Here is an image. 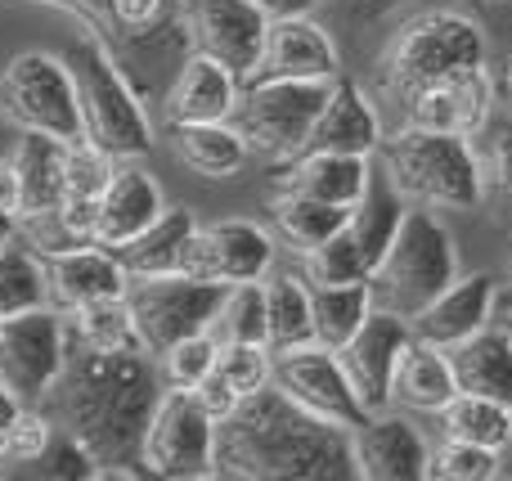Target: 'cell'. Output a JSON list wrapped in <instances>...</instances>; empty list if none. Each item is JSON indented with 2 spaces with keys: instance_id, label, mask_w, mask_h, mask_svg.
<instances>
[{
  "instance_id": "obj_36",
  "label": "cell",
  "mask_w": 512,
  "mask_h": 481,
  "mask_svg": "<svg viewBox=\"0 0 512 481\" xmlns=\"http://www.w3.org/2000/svg\"><path fill=\"white\" fill-rule=\"evenodd\" d=\"M436 419H441V437L468 441V446H486V450L512 446V410L499 401H490V396L459 392Z\"/></svg>"
},
{
  "instance_id": "obj_33",
  "label": "cell",
  "mask_w": 512,
  "mask_h": 481,
  "mask_svg": "<svg viewBox=\"0 0 512 481\" xmlns=\"http://www.w3.org/2000/svg\"><path fill=\"white\" fill-rule=\"evenodd\" d=\"M261 284H265V347L288 351L315 342L306 275H265Z\"/></svg>"
},
{
  "instance_id": "obj_11",
  "label": "cell",
  "mask_w": 512,
  "mask_h": 481,
  "mask_svg": "<svg viewBox=\"0 0 512 481\" xmlns=\"http://www.w3.org/2000/svg\"><path fill=\"white\" fill-rule=\"evenodd\" d=\"M68 360V315L41 306V311L0 320V387L18 405L36 410L45 405L50 387L59 383Z\"/></svg>"
},
{
  "instance_id": "obj_40",
  "label": "cell",
  "mask_w": 512,
  "mask_h": 481,
  "mask_svg": "<svg viewBox=\"0 0 512 481\" xmlns=\"http://www.w3.org/2000/svg\"><path fill=\"white\" fill-rule=\"evenodd\" d=\"M216 378L230 387L239 401H248L252 392L270 387V374H274V351L265 342H221L216 351Z\"/></svg>"
},
{
  "instance_id": "obj_43",
  "label": "cell",
  "mask_w": 512,
  "mask_h": 481,
  "mask_svg": "<svg viewBox=\"0 0 512 481\" xmlns=\"http://www.w3.org/2000/svg\"><path fill=\"white\" fill-rule=\"evenodd\" d=\"M50 432H54V423H50V414L36 405V410H18V419H14V428H9V437H5V446H0V477L9 473V464H36L41 459V450H45V441H50Z\"/></svg>"
},
{
  "instance_id": "obj_18",
  "label": "cell",
  "mask_w": 512,
  "mask_h": 481,
  "mask_svg": "<svg viewBox=\"0 0 512 481\" xmlns=\"http://www.w3.org/2000/svg\"><path fill=\"white\" fill-rule=\"evenodd\" d=\"M409 338H414V333H409V320L373 306L369 320L355 329V338L337 351L355 396H360V405L369 414L391 405V374H396V360H400V351H405Z\"/></svg>"
},
{
  "instance_id": "obj_37",
  "label": "cell",
  "mask_w": 512,
  "mask_h": 481,
  "mask_svg": "<svg viewBox=\"0 0 512 481\" xmlns=\"http://www.w3.org/2000/svg\"><path fill=\"white\" fill-rule=\"evenodd\" d=\"M216 342H265V284L248 279V284H230L216 306L212 320Z\"/></svg>"
},
{
  "instance_id": "obj_6",
  "label": "cell",
  "mask_w": 512,
  "mask_h": 481,
  "mask_svg": "<svg viewBox=\"0 0 512 481\" xmlns=\"http://www.w3.org/2000/svg\"><path fill=\"white\" fill-rule=\"evenodd\" d=\"M477 68H490V45L477 18L459 14V9H427V14L409 18L382 54V77L396 95Z\"/></svg>"
},
{
  "instance_id": "obj_32",
  "label": "cell",
  "mask_w": 512,
  "mask_h": 481,
  "mask_svg": "<svg viewBox=\"0 0 512 481\" xmlns=\"http://www.w3.org/2000/svg\"><path fill=\"white\" fill-rule=\"evenodd\" d=\"M373 311V288L369 279L360 284H310V324H315V342L328 351H342L355 338Z\"/></svg>"
},
{
  "instance_id": "obj_4",
  "label": "cell",
  "mask_w": 512,
  "mask_h": 481,
  "mask_svg": "<svg viewBox=\"0 0 512 481\" xmlns=\"http://www.w3.org/2000/svg\"><path fill=\"white\" fill-rule=\"evenodd\" d=\"M382 171L405 194V203L445 207V212H477L486 198V167L468 135L400 126L382 135Z\"/></svg>"
},
{
  "instance_id": "obj_5",
  "label": "cell",
  "mask_w": 512,
  "mask_h": 481,
  "mask_svg": "<svg viewBox=\"0 0 512 481\" xmlns=\"http://www.w3.org/2000/svg\"><path fill=\"white\" fill-rule=\"evenodd\" d=\"M454 275H459V248H454L450 225L423 203L405 207V221H400L387 257L369 275L373 306L400 315V320H414Z\"/></svg>"
},
{
  "instance_id": "obj_3",
  "label": "cell",
  "mask_w": 512,
  "mask_h": 481,
  "mask_svg": "<svg viewBox=\"0 0 512 481\" xmlns=\"http://www.w3.org/2000/svg\"><path fill=\"white\" fill-rule=\"evenodd\" d=\"M63 59H68L72 77H77L86 140L99 144L108 158H144V153L153 149V122H149L140 86H135L131 72L122 68L113 45H108L104 36L77 27V36H72Z\"/></svg>"
},
{
  "instance_id": "obj_41",
  "label": "cell",
  "mask_w": 512,
  "mask_h": 481,
  "mask_svg": "<svg viewBox=\"0 0 512 481\" xmlns=\"http://www.w3.org/2000/svg\"><path fill=\"white\" fill-rule=\"evenodd\" d=\"M216 351H221V342L212 338V329H207V333H194V338L171 342L162 356H153V360H158L162 387H189V392H194V387L203 383L207 374H212Z\"/></svg>"
},
{
  "instance_id": "obj_12",
  "label": "cell",
  "mask_w": 512,
  "mask_h": 481,
  "mask_svg": "<svg viewBox=\"0 0 512 481\" xmlns=\"http://www.w3.org/2000/svg\"><path fill=\"white\" fill-rule=\"evenodd\" d=\"M180 27L194 54H207L248 81L270 18L256 0H180Z\"/></svg>"
},
{
  "instance_id": "obj_7",
  "label": "cell",
  "mask_w": 512,
  "mask_h": 481,
  "mask_svg": "<svg viewBox=\"0 0 512 481\" xmlns=\"http://www.w3.org/2000/svg\"><path fill=\"white\" fill-rule=\"evenodd\" d=\"M0 117H9L18 131H41L63 144L86 140L77 77H72L68 59L50 50L14 54L0 72Z\"/></svg>"
},
{
  "instance_id": "obj_23",
  "label": "cell",
  "mask_w": 512,
  "mask_h": 481,
  "mask_svg": "<svg viewBox=\"0 0 512 481\" xmlns=\"http://www.w3.org/2000/svg\"><path fill=\"white\" fill-rule=\"evenodd\" d=\"M369 180H373V158L301 149L297 158L279 162L274 185L288 189V194H306V198H319V203H333V207H346V212H351V207L364 198Z\"/></svg>"
},
{
  "instance_id": "obj_2",
  "label": "cell",
  "mask_w": 512,
  "mask_h": 481,
  "mask_svg": "<svg viewBox=\"0 0 512 481\" xmlns=\"http://www.w3.org/2000/svg\"><path fill=\"white\" fill-rule=\"evenodd\" d=\"M216 477L234 481H351V428L261 387L216 423Z\"/></svg>"
},
{
  "instance_id": "obj_19",
  "label": "cell",
  "mask_w": 512,
  "mask_h": 481,
  "mask_svg": "<svg viewBox=\"0 0 512 481\" xmlns=\"http://www.w3.org/2000/svg\"><path fill=\"white\" fill-rule=\"evenodd\" d=\"M243 95V77L225 63L207 59V54H185L176 77L162 90V122L185 126V122H230Z\"/></svg>"
},
{
  "instance_id": "obj_20",
  "label": "cell",
  "mask_w": 512,
  "mask_h": 481,
  "mask_svg": "<svg viewBox=\"0 0 512 481\" xmlns=\"http://www.w3.org/2000/svg\"><path fill=\"white\" fill-rule=\"evenodd\" d=\"M45 257V279H50V306L54 311H77L99 297H122L126 293V270L113 248L104 243H72L59 252H41Z\"/></svg>"
},
{
  "instance_id": "obj_9",
  "label": "cell",
  "mask_w": 512,
  "mask_h": 481,
  "mask_svg": "<svg viewBox=\"0 0 512 481\" xmlns=\"http://www.w3.org/2000/svg\"><path fill=\"white\" fill-rule=\"evenodd\" d=\"M140 468L162 481H203L216 477V419L198 392L162 387L153 419L144 428Z\"/></svg>"
},
{
  "instance_id": "obj_46",
  "label": "cell",
  "mask_w": 512,
  "mask_h": 481,
  "mask_svg": "<svg viewBox=\"0 0 512 481\" xmlns=\"http://www.w3.org/2000/svg\"><path fill=\"white\" fill-rule=\"evenodd\" d=\"M265 9V18H297V14H315L319 0H256Z\"/></svg>"
},
{
  "instance_id": "obj_15",
  "label": "cell",
  "mask_w": 512,
  "mask_h": 481,
  "mask_svg": "<svg viewBox=\"0 0 512 481\" xmlns=\"http://www.w3.org/2000/svg\"><path fill=\"white\" fill-rule=\"evenodd\" d=\"M427 437L418 432L414 414L373 410L351 428V455L360 481H427Z\"/></svg>"
},
{
  "instance_id": "obj_21",
  "label": "cell",
  "mask_w": 512,
  "mask_h": 481,
  "mask_svg": "<svg viewBox=\"0 0 512 481\" xmlns=\"http://www.w3.org/2000/svg\"><path fill=\"white\" fill-rule=\"evenodd\" d=\"M167 207L162 198V185L149 176L140 158H117L113 176H108L104 194H99V216H95V243L104 248H122L126 239L153 225Z\"/></svg>"
},
{
  "instance_id": "obj_14",
  "label": "cell",
  "mask_w": 512,
  "mask_h": 481,
  "mask_svg": "<svg viewBox=\"0 0 512 481\" xmlns=\"http://www.w3.org/2000/svg\"><path fill=\"white\" fill-rule=\"evenodd\" d=\"M180 270L207 284H248L274 270V239L256 221L230 216V221L198 225L185 243Z\"/></svg>"
},
{
  "instance_id": "obj_54",
  "label": "cell",
  "mask_w": 512,
  "mask_h": 481,
  "mask_svg": "<svg viewBox=\"0 0 512 481\" xmlns=\"http://www.w3.org/2000/svg\"><path fill=\"white\" fill-rule=\"evenodd\" d=\"M508 257H512V243H508Z\"/></svg>"
},
{
  "instance_id": "obj_25",
  "label": "cell",
  "mask_w": 512,
  "mask_h": 481,
  "mask_svg": "<svg viewBox=\"0 0 512 481\" xmlns=\"http://www.w3.org/2000/svg\"><path fill=\"white\" fill-rule=\"evenodd\" d=\"M454 396H459V383H454L450 351L409 338L396 360V374H391V405L405 414H441Z\"/></svg>"
},
{
  "instance_id": "obj_45",
  "label": "cell",
  "mask_w": 512,
  "mask_h": 481,
  "mask_svg": "<svg viewBox=\"0 0 512 481\" xmlns=\"http://www.w3.org/2000/svg\"><path fill=\"white\" fill-rule=\"evenodd\" d=\"M0 216H9V221L23 216V185H18V171L9 158H0Z\"/></svg>"
},
{
  "instance_id": "obj_35",
  "label": "cell",
  "mask_w": 512,
  "mask_h": 481,
  "mask_svg": "<svg viewBox=\"0 0 512 481\" xmlns=\"http://www.w3.org/2000/svg\"><path fill=\"white\" fill-rule=\"evenodd\" d=\"M346 216H351L346 207L319 203V198H306V194H288V189H279V194L270 198L274 234H279L292 252H310L324 239H333L346 225Z\"/></svg>"
},
{
  "instance_id": "obj_31",
  "label": "cell",
  "mask_w": 512,
  "mask_h": 481,
  "mask_svg": "<svg viewBox=\"0 0 512 481\" xmlns=\"http://www.w3.org/2000/svg\"><path fill=\"white\" fill-rule=\"evenodd\" d=\"M41 306H50L45 257L14 230L5 243H0V320L41 311Z\"/></svg>"
},
{
  "instance_id": "obj_44",
  "label": "cell",
  "mask_w": 512,
  "mask_h": 481,
  "mask_svg": "<svg viewBox=\"0 0 512 481\" xmlns=\"http://www.w3.org/2000/svg\"><path fill=\"white\" fill-rule=\"evenodd\" d=\"M486 131H490V126H486ZM481 167H486V180H495L499 194L512 198V117H508V122H499L495 131H490Z\"/></svg>"
},
{
  "instance_id": "obj_17",
  "label": "cell",
  "mask_w": 512,
  "mask_h": 481,
  "mask_svg": "<svg viewBox=\"0 0 512 481\" xmlns=\"http://www.w3.org/2000/svg\"><path fill=\"white\" fill-rule=\"evenodd\" d=\"M252 77L337 81V77H342V50H337V41L328 36V27L315 23V14L270 18V27H265V45H261V59H256Z\"/></svg>"
},
{
  "instance_id": "obj_49",
  "label": "cell",
  "mask_w": 512,
  "mask_h": 481,
  "mask_svg": "<svg viewBox=\"0 0 512 481\" xmlns=\"http://www.w3.org/2000/svg\"><path fill=\"white\" fill-rule=\"evenodd\" d=\"M18 410H23V405H18V401H14V396H9V392H5V387H0V446H5V437H9V428H14Z\"/></svg>"
},
{
  "instance_id": "obj_34",
  "label": "cell",
  "mask_w": 512,
  "mask_h": 481,
  "mask_svg": "<svg viewBox=\"0 0 512 481\" xmlns=\"http://www.w3.org/2000/svg\"><path fill=\"white\" fill-rule=\"evenodd\" d=\"M68 338L86 351H104V356H117V351H144L140 329H135V315L122 297H99V302H86L77 311H68Z\"/></svg>"
},
{
  "instance_id": "obj_1",
  "label": "cell",
  "mask_w": 512,
  "mask_h": 481,
  "mask_svg": "<svg viewBox=\"0 0 512 481\" xmlns=\"http://www.w3.org/2000/svg\"><path fill=\"white\" fill-rule=\"evenodd\" d=\"M162 396L158 360L149 351H86L68 338L59 383L50 387L41 410L54 428H68L95 455L99 477L126 481L140 477L144 428L153 419V405Z\"/></svg>"
},
{
  "instance_id": "obj_39",
  "label": "cell",
  "mask_w": 512,
  "mask_h": 481,
  "mask_svg": "<svg viewBox=\"0 0 512 481\" xmlns=\"http://www.w3.org/2000/svg\"><path fill=\"white\" fill-rule=\"evenodd\" d=\"M504 477V450L468 446V441L441 437L427 450V481H495Z\"/></svg>"
},
{
  "instance_id": "obj_22",
  "label": "cell",
  "mask_w": 512,
  "mask_h": 481,
  "mask_svg": "<svg viewBox=\"0 0 512 481\" xmlns=\"http://www.w3.org/2000/svg\"><path fill=\"white\" fill-rule=\"evenodd\" d=\"M495 320V279L472 270V275H454L423 311L409 320V333L436 347H454V342L472 338L477 329Z\"/></svg>"
},
{
  "instance_id": "obj_50",
  "label": "cell",
  "mask_w": 512,
  "mask_h": 481,
  "mask_svg": "<svg viewBox=\"0 0 512 481\" xmlns=\"http://www.w3.org/2000/svg\"><path fill=\"white\" fill-rule=\"evenodd\" d=\"M495 320H512V284L495 288Z\"/></svg>"
},
{
  "instance_id": "obj_52",
  "label": "cell",
  "mask_w": 512,
  "mask_h": 481,
  "mask_svg": "<svg viewBox=\"0 0 512 481\" xmlns=\"http://www.w3.org/2000/svg\"><path fill=\"white\" fill-rule=\"evenodd\" d=\"M14 230H18V221H9V216H0V243H5Z\"/></svg>"
},
{
  "instance_id": "obj_26",
  "label": "cell",
  "mask_w": 512,
  "mask_h": 481,
  "mask_svg": "<svg viewBox=\"0 0 512 481\" xmlns=\"http://www.w3.org/2000/svg\"><path fill=\"white\" fill-rule=\"evenodd\" d=\"M445 351H450L459 392L490 396V401L512 410V342H508L504 324L490 320L486 329H477L472 338L454 342V347H445Z\"/></svg>"
},
{
  "instance_id": "obj_27",
  "label": "cell",
  "mask_w": 512,
  "mask_h": 481,
  "mask_svg": "<svg viewBox=\"0 0 512 481\" xmlns=\"http://www.w3.org/2000/svg\"><path fill=\"white\" fill-rule=\"evenodd\" d=\"M171 153L185 162L194 176L207 180H230L243 171V162L252 158L248 140L239 135L234 122H185V126H167Z\"/></svg>"
},
{
  "instance_id": "obj_42",
  "label": "cell",
  "mask_w": 512,
  "mask_h": 481,
  "mask_svg": "<svg viewBox=\"0 0 512 481\" xmlns=\"http://www.w3.org/2000/svg\"><path fill=\"white\" fill-rule=\"evenodd\" d=\"M36 477H50V481H95L99 464L95 455L86 450V441H77L68 428H54L50 441H45L41 459H36Z\"/></svg>"
},
{
  "instance_id": "obj_51",
  "label": "cell",
  "mask_w": 512,
  "mask_h": 481,
  "mask_svg": "<svg viewBox=\"0 0 512 481\" xmlns=\"http://www.w3.org/2000/svg\"><path fill=\"white\" fill-rule=\"evenodd\" d=\"M18 140V126L9 122V117H0V158H9V149H14Z\"/></svg>"
},
{
  "instance_id": "obj_47",
  "label": "cell",
  "mask_w": 512,
  "mask_h": 481,
  "mask_svg": "<svg viewBox=\"0 0 512 481\" xmlns=\"http://www.w3.org/2000/svg\"><path fill=\"white\" fill-rule=\"evenodd\" d=\"M405 0H346V14H355V18H382V14H391V9H400Z\"/></svg>"
},
{
  "instance_id": "obj_29",
  "label": "cell",
  "mask_w": 512,
  "mask_h": 481,
  "mask_svg": "<svg viewBox=\"0 0 512 481\" xmlns=\"http://www.w3.org/2000/svg\"><path fill=\"white\" fill-rule=\"evenodd\" d=\"M198 230V216L189 207H162V216L153 225H144L135 239H126L117 252L126 275H171L180 270V257H185L189 234Z\"/></svg>"
},
{
  "instance_id": "obj_28",
  "label": "cell",
  "mask_w": 512,
  "mask_h": 481,
  "mask_svg": "<svg viewBox=\"0 0 512 481\" xmlns=\"http://www.w3.org/2000/svg\"><path fill=\"white\" fill-rule=\"evenodd\" d=\"M9 162L18 171V185H23V216L50 212L63 198V162H68V144L54 140L41 131H18ZM18 216V221H23Z\"/></svg>"
},
{
  "instance_id": "obj_10",
  "label": "cell",
  "mask_w": 512,
  "mask_h": 481,
  "mask_svg": "<svg viewBox=\"0 0 512 481\" xmlns=\"http://www.w3.org/2000/svg\"><path fill=\"white\" fill-rule=\"evenodd\" d=\"M225 288L230 284H207V279H194V275H185V270L126 279V306H131V315H135L144 351L162 356L171 342L207 333L216 320V306H221Z\"/></svg>"
},
{
  "instance_id": "obj_53",
  "label": "cell",
  "mask_w": 512,
  "mask_h": 481,
  "mask_svg": "<svg viewBox=\"0 0 512 481\" xmlns=\"http://www.w3.org/2000/svg\"><path fill=\"white\" fill-rule=\"evenodd\" d=\"M499 324H504V333H508V342H512V320H499Z\"/></svg>"
},
{
  "instance_id": "obj_48",
  "label": "cell",
  "mask_w": 512,
  "mask_h": 481,
  "mask_svg": "<svg viewBox=\"0 0 512 481\" xmlns=\"http://www.w3.org/2000/svg\"><path fill=\"white\" fill-rule=\"evenodd\" d=\"M490 77H495V95H499V104H508L512 108V54L499 68H490Z\"/></svg>"
},
{
  "instance_id": "obj_38",
  "label": "cell",
  "mask_w": 512,
  "mask_h": 481,
  "mask_svg": "<svg viewBox=\"0 0 512 481\" xmlns=\"http://www.w3.org/2000/svg\"><path fill=\"white\" fill-rule=\"evenodd\" d=\"M301 275H306V284H360L373 270H369V261H364L360 243H355L351 230L342 225L333 239L301 252Z\"/></svg>"
},
{
  "instance_id": "obj_16",
  "label": "cell",
  "mask_w": 512,
  "mask_h": 481,
  "mask_svg": "<svg viewBox=\"0 0 512 481\" xmlns=\"http://www.w3.org/2000/svg\"><path fill=\"white\" fill-rule=\"evenodd\" d=\"M405 104V126H423V131H450V135H486L490 117H495V77L490 68L463 72L450 81H432V86H418L409 95H400Z\"/></svg>"
},
{
  "instance_id": "obj_30",
  "label": "cell",
  "mask_w": 512,
  "mask_h": 481,
  "mask_svg": "<svg viewBox=\"0 0 512 481\" xmlns=\"http://www.w3.org/2000/svg\"><path fill=\"white\" fill-rule=\"evenodd\" d=\"M405 207H409L405 194L387 180V171H373L364 198L351 207V216H346V230H351V239L360 243L369 270H378V261L387 257L391 239H396L400 221H405Z\"/></svg>"
},
{
  "instance_id": "obj_13",
  "label": "cell",
  "mask_w": 512,
  "mask_h": 481,
  "mask_svg": "<svg viewBox=\"0 0 512 481\" xmlns=\"http://www.w3.org/2000/svg\"><path fill=\"white\" fill-rule=\"evenodd\" d=\"M270 383L279 387L283 396H292L301 410L319 414V419L337 423V428H355V423H364V414H369L360 405V396H355V387H351V378H346L337 351L319 347V342L274 351Z\"/></svg>"
},
{
  "instance_id": "obj_24",
  "label": "cell",
  "mask_w": 512,
  "mask_h": 481,
  "mask_svg": "<svg viewBox=\"0 0 512 481\" xmlns=\"http://www.w3.org/2000/svg\"><path fill=\"white\" fill-rule=\"evenodd\" d=\"M306 149L360 153V158H373V153L382 149V117H378V108H373V99L364 95V86H355V81H346V77L333 81L315 126H310Z\"/></svg>"
},
{
  "instance_id": "obj_8",
  "label": "cell",
  "mask_w": 512,
  "mask_h": 481,
  "mask_svg": "<svg viewBox=\"0 0 512 481\" xmlns=\"http://www.w3.org/2000/svg\"><path fill=\"white\" fill-rule=\"evenodd\" d=\"M333 81H288V77H252L243 81L239 108L230 122L248 140L252 153L270 162H288L306 149L310 126L324 108Z\"/></svg>"
}]
</instances>
